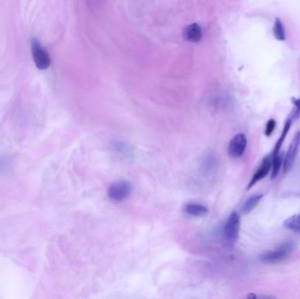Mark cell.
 <instances>
[{
	"instance_id": "2e32d148",
	"label": "cell",
	"mask_w": 300,
	"mask_h": 299,
	"mask_svg": "<svg viewBox=\"0 0 300 299\" xmlns=\"http://www.w3.org/2000/svg\"><path fill=\"white\" fill-rule=\"evenodd\" d=\"M114 150H115V152H117V153H120V154H128L130 153V149H129V146L126 145V144H124V143H122V142H116L114 145Z\"/></svg>"
},
{
	"instance_id": "8fae6325",
	"label": "cell",
	"mask_w": 300,
	"mask_h": 299,
	"mask_svg": "<svg viewBox=\"0 0 300 299\" xmlns=\"http://www.w3.org/2000/svg\"><path fill=\"white\" fill-rule=\"evenodd\" d=\"M263 197V194H256V195L250 196L246 200L243 206L241 207V212L243 214H249V212H251L257 206L258 204L261 202Z\"/></svg>"
},
{
	"instance_id": "ac0fdd59",
	"label": "cell",
	"mask_w": 300,
	"mask_h": 299,
	"mask_svg": "<svg viewBox=\"0 0 300 299\" xmlns=\"http://www.w3.org/2000/svg\"></svg>"
},
{
	"instance_id": "4fadbf2b",
	"label": "cell",
	"mask_w": 300,
	"mask_h": 299,
	"mask_svg": "<svg viewBox=\"0 0 300 299\" xmlns=\"http://www.w3.org/2000/svg\"><path fill=\"white\" fill-rule=\"evenodd\" d=\"M284 226L292 232L300 233V213L292 215L284 222Z\"/></svg>"
},
{
	"instance_id": "7a4b0ae2",
	"label": "cell",
	"mask_w": 300,
	"mask_h": 299,
	"mask_svg": "<svg viewBox=\"0 0 300 299\" xmlns=\"http://www.w3.org/2000/svg\"><path fill=\"white\" fill-rule=\"evenodd\" d=\"M133 192V185L126 180H120L114 182L108 189V196L114 202H121L130 196Z\"/></svg>"
},
{
	"instance_id": "8992f818",
	"label": "cell",
	"mask_w": 300,
	"mask_h": 299,
	"mask_svg": "<svg viewBox=\"0 0 300 299\" xmlns=\"http://www.w3.org/2000/svg\"><path fill=\"white\" fill-rule=\"evenodd\" d=\"M300 132H298L294 136V139L291 141V145L289 147V150L287 151L285 157L284 158V163H283V168H284V172L288 173L291 170L294 162H295L298 151L300 149Z\"/></svg>"
},
{
	"instance_id": "277c9868",
	"label": "cell",
	"mask_w": 300,
	"mask_h": 299,
	"mask_svg": "<svg viewBox=\"0 0 300 299\" xmlns=\"http://www.w3.org/2000/svg\"><path fill=\"white\" fill-rule=\"evenodd\" d=\"M32 55L33 61L39 70H47L50 66L51 61L48 53L35 39L32 41Z\"/></svg>"
},
{
	"instance_id": "9c48e42d",
	"label": "cell",
	"mask_w": 300,
	"mask_h": 299,
	"mask_svg": "<svg viewBox=\"0 0 300 299\" xmlns=\"http://www.w3.org/2000/svg\"><path fill=\"white\" fill-rule=\"evenodd\" d=\"M184 211L188 215L199 217V216L206 215L208 212V208L201 204L190 203L184 207Z\"/></svg>"
},
{
	"instance_id": "52a82bcc",
	"label": "cell",
	"mask_w": 300,
	"mask_h": 299,
	"mask_svg": "<svg viewBox=\"0 0 300 299\" xmlns=\"http://www.w3.org/2000/svg\"><path fill=\"white\" fill-rule=\"evenodd\" d=\"M270 171H271V157L270 155H268L263 160L260 167L256 169V171L254 174V176L251 178L249 185H248V190H250L258 182L263 180V178H265Z\"/></svg>"
},
{
	"instance_id": "5bb4252c",
	"label": "cell",
	"mask_w": 300,
	"mask_h": 299,
	"mask_svg": "<svg viewBox=\"0 0 300 299\" xmlns=\"http://www.w3.org/2000/svg\"><path fill=\"white\" fill-rule=\"evenodd\" d=\"M273 33H274L275 38L278 40V41H280V42L285 41V27L283 25L281 19H279V18H276V19H275L274 27H273Z\"/></svg>"
},
{
	"instance_id": "7c38bea8",
	"label": "cell",
	"mask_w": 300,
	"mask_h": 299,
	"mask_svg": "<svg viewBox=\"0 0 300 299\" xmlns=\"http://www.w3.org/2000/svg\"><path fill=\"white\" fill-rule=\"evenodd\" d=\"M271 179H274L277 177V175L280 172V168L283 166L284 158L280 153L278 154H272L271 156Z\"/></svg>"
},
{
	"instance_id": "6da1fadb",
	"label": "cell",
	"mask_w": 300,
	"mask_h": 299,
	"mask_svg": "<svg viewBox=\"0 0 300 299\" xmlns=\"http://www.w3.org/2000/svg\"><path fill=\"white\" fill-rule=\"evenodd\" d=\"M296 243L292 240H289L279 245L276 249L263 253L260 255V261L264 263L274 264L281 262L291 255L295 250Z\"/></svg>"
},
{
	"instance_id": "9a60e30c",
	"label": "cell",
	"mask_w": 300,
	"mask_h": 299,
	"mask_svg": "<svg viewBox=\"0 0 300 299\" xmlns=\"http://www.w3.org/2000/svg\"><path fill=\"white\" fill-rule=\"evenodd\" d=\"M292 103L294 105V108L291 112L290 118L292 119V120L294 121L296 120H298L300 117V98H292Z\"/></svg>"
},
{
	"instance_id": "30bf717a",
	"label": "cell",
	"mask_w": 300,
	"mask_h": 299,
	"mask_svg": "<svg viewBox=\"0 0 300 299\" xmlns=\"http://www.w3.org/2000/svg\"><path fill=\"white\" fill-rule=\"evenodd\" d=\"M292 122H293V120H292V119H291V118L289 117L287 119V120H286L285 123L284 128H283L281 135L279 137V139L277 140L276 145L274 147V150H273L272 154H278V153H280L282 145H283L284 141L285 140L286 136H287L288 133H289L290 129H291Z\"/></svg>"
},
{
	"instance_id": "e0dca14e",
	"label": "cell",
	"mask_w": 300,
	"mask_h": 299,
	"mask_svg": "<svg viewBox=\"0 0 300 299\" xmlns=\"http://www.w3.org/2000/svg\"><path fill=\"white\" fill-rule=\"evenodd\" d=\"M276 126H277V122H276L274 119L269 120L267 123H266V126H265V132H264L265 135L267 136V137H270V136L271 135L273 132L275 130V128H276Z\"/></svg>"
},
{
	"instance_id": "3957f363",
	"label": "cell",
	"mask_w": 300,
	"mask_h": 299,
	"mask_svg": "<svg viewBox=\"0 0 300 299\" xmlns=\"http://www.w3.org/2000/svg\"><path fill=\"white\" fill-rule=\"evenodd\" d=\"M240 216L237 211L231 212L224 226V236L230 243H235L239 239Z\"/></svg>"
},
{
	"instance_id": "5b68a950",
	"label": "cell",
	"mask_w": 300,
	"mask_h": 299,
	"mask_svg": "<svg viewBox=\"0 0 300 299\" xmlns=\"http://www.w3.org/2000/svg\"><path fill=\"white\" fill-rule=\"evenodd\" d=\"M248 145V139L247 136L244 134H237L233 137V139L230 140L227 152L230 157L232 158H240L243 155L245 150Z\"/></svg>"
},
{
	"instance_id": "ba28073f",
	"label": "cell",
	"mask_w": 300,
	"mask_h": 299,
	"mask_svg": "<svg viewBox=\"0 0 300 299\" xmlns=\"http://www.w3.org/2000/svg\"><path fill=\"white\" fill-rule=\"evenodd\" d=\"M183 36L187 40L188 42L197 43L201 40V28L197 24H192L184 29Z\"/></svg>"
}]
</instances>
